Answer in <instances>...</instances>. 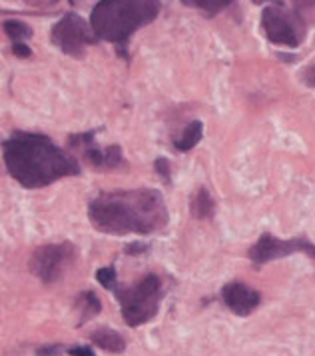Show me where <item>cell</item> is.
<instances>
[{
    "label": "cell",
    "mask_w": 315,
    "mask_h": 356,
    "mask_svg": "<svg viewBox=\"0 0 315 356\" xmlns=\"http://www.w3.org/2000/svg\"><path fill=\"white\" fill-rule=\"evenodd\" d=\"M160 0H100L92 8L90 26L98 38L124 47L128 38L160 15Z\"/></svg>",
    "instance_id": "cell-3"
},
{
    "label": "cell",
    "mask_w": 315,
    "mask_h": 356,
    "mask_svg": "<svg viewBox=\"0 0 315 356\" xmlns=\"http://www.w3.org/2000/svg\"><path fill=\"white\" fill-rule=\"evenodd\" d=\"M301 81H303V84L315 88V65H309L303 72H301Z\"/></svg>",
    "instance_id": "cell-21"
},
{
    "label": "cell",
    "mask_w": 315,
    "mask_h": 356,
    "mask_svg": "<svg viewBox=\"0 0 315 356\" xmlns=\"http://www.w3.org/2000/svg\"><path fill=\"white\" fill-rule=\"evenodd\" d=\"M154 166H156L158 175L164 178L166 182H170V177H172V172H170V161L168 159H158Z\"/></svg>",
    "instance_id": "cell-19"
},
{
    "label": "cell",
    "mask_w": 315,
    "mask_h": 356,
    "mask_svg": "<svg viewBox=\"0 0 315 356\" xmlns=\"http://www.w3.org/2000/svg\"><path fill=\"white\" fill-rule=\"evenodd\" d=\"M255 4H264V2H273V0H252Z\"/></svg>",
    "instance_id": "cell-25"
},
{
    "label": "cell",
    "mask_w": 315,
    "mask_h": 356,
    "mask_svg": "<svg viewBox=\"0 0 315 356\" xmlns=\"http://www.w3.org/2000/svg\"><path fill=\"white\" fill-rule=\"evenodd\" d=\"M148 246L146 244H130L126 246V254H140V252H146Z\"/></svg>",
    "instance_id": "cell-24"
},
{
    "label": "cell",
    "mask_w": 315,
    "mask_h": 356,
    "mask_svg": "<svg viewBox=\"0 0 315 356\" xmlns=\"http://www.w3.org/2000/svg\"><path fill=\"white\" fill-rule=\"evenodd\" d=\"M291 254H305V257L315 260V244L309 243L307 238L282 241V238H278V236L266 232L248 250V259H250V262H252L255 268L268 264L271 260L285 259V257H291Z\"/></svg>",
    "instance_id": "cell-8"
},
{
    "label": "cell",
    "mask_w": 315,
    "mask_h": 356,
    "mask_svg": "<svg viewBox=\"0 0 315 356\" xmlns=\"http://www.w3.org/2000/svg\"><path fill=\"white\" fill-rule=\"evenodd\" d=\"M189 8H198L207 17H216L223 8H228L234 0H182Z\"/></svg>",
    "instance_id": "cell-15"
},
{
    "label": "cell",
    "mask_w": 315,
    "mask_h": 356,
    "mask_svg": "<svg viewBox=\"0 0 315 356\" xmlns=\"http://www.w3.org/2000/svg\"><path fill=\"white\" fill-rule=\"evenodd\" d=\"M262 29L269 42L298 49L305 36V24L298 13H289L282 6L273 4L262 13Z\"/></svg>",
    "instance_id": "cell-6"
},
{
    "label": "cell",
    "mask_w": 315,
    "mask_h": 356,
    "mask_svg": "<svg viewBox=\"0 0 315 356\" xmlns=\"http://www.w3.org/2000/svg\"><path fill=\"white\" fill-rule=\"evenodd\" d=\"M50 40L72 58H82L88 47L98 42V36L90 24H86L78 15H64L50 31Z\"/></svg>",
    "instance_id": "cell-7"
},
{
    "label": "cell",
    "mask_w": 315,
    "mask_h": 356,
    "mask_svg": "<svg viewBox=\"0 0 315 356\" xmlns=\"http://www.w3.org/2000/svg\"><path fill=\"white\" fill-rule=\"evenodd\" d=\"M96 280L104 286V289H108L110 292L116 291V286H118V282H116V270H114V266H106V268H98L96 270Z\"/></svg>",
    "instance_id": "cell-17"
},
{
    "label": "cell",
    "mask_w": 315,
    "mask_h": 356,
    "mask_svg": "<svg viewBox=\"0 0 315 356\" xmlns=\"http://www.w3.org/2000/svg\"><path fill=\"white\" fill-rule=\"evenodd\" d=\"M2 159L8 175L31 191L80 175L76 159L38 132H15L2 145Z\"/></svg>",
    "instance_id": "cell-2"
},
{
    "label": "cell",
    "mask_w": 315,
    "mask_h": 356,
    "mask_svg": "<svg viewBox=\"0 0 315 356\" xmlns=\"http://www.w3.org/2000/svg\"><path fill=\"white\" fill-rule=\"evenodd\" d=\"M4 34L12 40V44L15 42H24V40H28L32 36L31 26H26L24 22H20V20H6L4 22Z\"/></svg>",
    "instance_id": "cell-16"
},
{
    "label": "cell",
    "mask_w": 315,
    "mask_h": 356,
    "mask_svg": "<svg viewBox=\"0 0 315 356\" xmlns=\"http://www.w3.org/2000/svg\"><path fill=\"white\" fill-rule=\"evenodd\" d=\"M88 218L98 232L112 236L154 234L168 227V207L156 188L102 193L90 202Z\"/></svg>",
    "instance_id": "cell-1"
},
{
    "label": "cell",
    "mask_w": 315,
    "mask_h": 356,
    "mask_svg": "<svg viewBox=\"0 0 315 356\" xmlns=\"http://www.w3.org/2000/svg\"><path fill=\"white\" fill-rule=\"evenodd\" d=\"M12 52H15V56H18V58H28L31 56V49L24 42H15L12 44Z\"/></svg>",
    "instance_id": "cell-22"
},
{
    "label": "cell",
    "mask_w": 315,
    "mask_h": 356,
    "mask_svg": "<svg viewBox=\"0 0 315 356\" xmlns=\"http://www.w3.org/2000/svg\"><path fill=\"white\" fill-rule=\"evenodd\" d=\"M204 136V124L200 120H194L189 122L186 129L182 130V134L178 138H173V148L178 152H188L194 146H198V143L202 140Z\"/></svg>",
    "instance_id": "cell-14"
},
{
    "label": "cell",
    "mask_w": 315,
    "mask_h": 356,
    "mask_svg": "<svg viewBox=\"0 0 315 356\" xmlns=\"http://www.w3.org/2000/svg\"><path fill=\"white\" fill-rule=\"evenodd\" d=\"M90 342L100 350H106L110 355H122L126 350V340L120 332L110 328H98L90 334Z\"/></svg>",
    "instance_id": "cell-11"
},
{
    "label": "cell",
    "mask_w": 315,
    "mask_h": 356,
    "mask_svg": "<svg viewBox=\"0 0 315 356\" xmlns=\"http://www.w3.org/2000/svg\"><path fill=\"white\" fill-rule=\"evenodd\" d=\"M214 212H216V202L210 195V191L200 188L189 200V214L198 220H210L214 218Z\"/></svg>",
    "instance_id": "cell-12"
},
{
    "label": "cell",
    "mask_w": 315,
    "mask_h": 356,
    "mask_svg": "<svg viewBox=\"0 0 315 356\" xmlns=\"http://www.w3.org/2000/svg\"><path fill=\"white\" fill-rule=\"evenodd\" d=\"M296 2V8L298 13H303V10H312L315 8V0H293Z\"/></svg>",
    "instance_id": "cell-23"
},
{
    "label": "cell",
    "mask_w": 315,
    "mask_h": 356,
    "mask_svg": "<svg viewBox=\"0 0 315 356\" xmlns=\"http://www.w3.org/2000/svg\"><path fill=\"white\" fill-rule=\"evenodd\" d=\"M96 130L90 132H80V134H72L68 145L72 150H80L82 156L90 162L94 168L100 170H112V168H122L124 166V159H122V148L118 145L106 146L100 148L94 143Z\"/></svg>",
    "instance_id": "cell-9"
},
{
    "label": "cell",
    "mask_w": 315,
    "mask_h": 356,
    "mask_svg": "<svg viewBox=\"0 0 315 356\" xmlns=\"http://www.w3.org/2000/svg\"><path fill=\"white\" fill-rule=\"evenodd\" d=\"M221 300L237 316H250L262 305V294L246 282H228L221 289Z\"/></svg>",
    "instance_id": "cell-10"
},
{
    "label": "cell",
    "mask_w": 315,
    "mask_h": 356,
    "mask_svg": "<svg viewBox=\"0 0 315 356\" xmlns=\"http://www.w3.org/2000/svg\"><path fill=\"white\" fill-rule=\"evenodd\" d=\"M76 310H78V324H86L96 314H100L102 302L94 291H82L76 298Z\"/></svg>",
    "instance_id": "cell-13"
},
{
    "label": "cell",
    "mask_w": 315,
    "mask_h": 356,
    "mask_svg": "<svg viewBox=\"0 0 315 356\" xmlns=\"http://www.w3.org/2000/svg\"><path fill=\"white\" fill-rule=\"evenodd\" d=\"M116 298L120 302L122 318L130 328H138L150 323L160 310V300L164 296V286L158 275L142 276L130 289L116 286Z\"/></svg>",
    "instance_id": "cell-4"
},
{
    "label": "cell",
    "mask_w": 315,
    "mask_h": 356,
    "mask_svg": "<svg viewBox=\"0 0 315 356\" xmlns=\"http://www.w3.org/2000/svg\"><path fill=\"white\" fill-rule=\"evenodd\" d=\"M62 355H68V346H64V344H46V346L38 348L34 356H62Z\"/></svg>",
    "instance_id": "cell-18"
},
{
    "label": "cell",
    "mask_w": 315,
    "mask_h": 356,
    "mask_svg": "<svg viewBox=\"0 0 315 356\" xmlns=\"http://www.w3.org/2000/svg\"><path fill=\"white\" fill-rule=\"evenodd\" d=\"M68 355L70 356H96L94 350L90 348V346H68Z\"/></svg>",
    "instance_id": "cell-20"
},
{
    "label": "cell",
    "mask_w": 315,
    "mask_h": 356,
    "mask_svg": "<svg viewBox=\"0 0 315 356\" xmlns=\"http://www.w3.org/2000/svg\"><path fill=\"white\" fill-rule=\"evenodd\" d=\"M76 259V246L72 243H48L38 246L32 252L31 273L36 278H40L44 284H56L64 273L72 266V262Z\"/></svg>",
    "instance_id": "cell-5"
}]
</instances>
